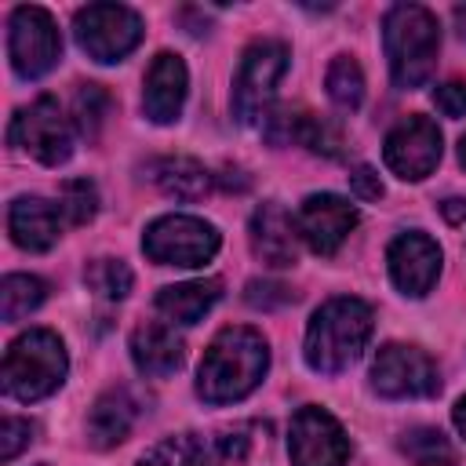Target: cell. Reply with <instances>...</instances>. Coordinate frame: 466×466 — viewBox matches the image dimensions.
Segmentation results:
<instances>
[{
    "label": "cell",
    "mask_w": 466,
    "mask_h": 466,
    "mask_svg": "<svg viewBox=\"0 0 466 466\" xmlns=\"http://www.w3.org/2000/svg\"><path fill=\"white\" fill-rule=\"evenodd\" d=\"M131 360L149 379H167L182 368L186 346L167 324H138L131 335Z\"/></svg>",
    "instance_id": "cell-18"
},
{
    "label": "cell",
    "mask_w": 466,
    "mask_h": 466,
    "mask_svg": "<svg viewBox=\"0 0 466 466\" xmlns=\"http://www.w3.org/2000/svg\"><path fill=\"white\" fill-rule=\"evenodd\" d=\"M66 346L55 331L33 328L18 335L4 353V393L29 404L47 393H55L66 379Z\"/></svg>",
    "instance_id": "cell-4"
},
{
    "label": "cell",
    "mask_w": 466,
    "mask_h": 466,
    "mask_svg": "<svg viewBox=\"0 0 466 466\" xmlns=\"http://www.w3.org/2000/svg\"><path fill=\"white\" fill-rule=\"evenodd\" d=\"M288 451L295 466H346L350 437L324 408H299L288 430Z\"/></svg>",
    "instance_id": "cell-12"
},
{
    "label": "cell",
    "mask_w": 466,
    "mask_h": 466,
    "mask_svg": "<svg viewBox=\"0 0 466 466\" xmlns=\"http://www.w3.org/2000/svg\"><path fill=\"white\" fill-rule=\"evenodd\" d=\"M215 448H218V455L222 459H244V451H248V437H244V430H226V433H218L215 437Z\"/></svg>",
    "instance_id": "cell-33"
},
{
    "label": "cell",
    "mask_w": 466,
    "mask_h": 466,
    "mask_svg": "<svg viewBox=\"0 0 466 466\" xmlns=\"http://www.w3.org/2000/svg\"><path fill=\"white\" fill-rule=\"evenodd\" d=\"M204 462H208V448L193 433L164 437L138 459V466H204Z\"/></svg>",
    "instance_id": "cell-24"
},
{
    "label": "cell",
    "mask_w": 466,
    "mask_h": 466,
    "mask_svg": "<svg viewBox=\"0 0 466 466\" xmlns=\"http://www.w3.org/2000/svg\"><path fill=\"white\" fill-rule=\"evenodd\" d=\"M62 215H66V222H73V226H84V222H91L95 218V211H98V189H95V182H87V178H69L66 186H62Z\"/></svg>",
    "instance_id": "cell-27"
},
{
    "label": "cell",
    "mask_w": 466,
    "mask_h": 466,
    "mask_svg": "<svg viewBox=\"0 0 466 466\" xmlns=\"http://www.w3.org/2000/svg\"><path fill=\"white\" fill-rule=\"evenodd\" d=\"M433 102L444 116H466V84L462 80H448L433 91Z\"/></svg>",
    "instance_id": "cell-31"
},
{
    "label": "cell",
    "mask_w": 466,
    "mask_h": 466,
    "mask_svg": "<svg viewBox=\"0 0 466 466\" xmlns=\"http://www.w3.org/2000/svg\"><path fill=\"white\" fill-rule=\"evenodd\" d=\"M142 251L160 266H204L218 251V229L193 215H164L149 222Z\"/></svg>",
    "instance_id": "cell-7"
},
{
    "label": "cell",
    "mask_w": 466,
    "mask_h": 466,
    "mask_svg": "<svg viewBox=\"0 0 466 466\" xmlns=\"http://www.w3.org/2000/svg\"><path fill=\"white\" fill-rule=\"evenodd\" d=\"M400 451L415 462V466H455V448L451 441L433 430V426H415L404 433L400 441Z\"/></svg>",
    "instance_id": "cell-23"
},
{
    "label": "cell",
    "mask_w": 466,
    "mask_h": 466,
    "mask_svg": "<svg viewBox=\"0 0 466 466\" xmlns=\"http://www.w3.org/2000/svg\"><path fill=\"white\" fill-rule=\"evenodd\" d=\"M357 226V208L335 193H313L302 200L299 215H295V229L299 237L317 251V255H335L339 244L350 237V229Z\"/></svg>",
    "instance_id": "cell-13"
},
{
    "label": "cell",
    "mask_w": 466,
    "mask_h": 466,
    "mask_svg": "<svg viewBox=\"0 0 466 466\" xmlns=\"http://www.w3.org/2000/svg\"><path fill=\"white\" fill-rule=\"evenodd\" d=\"M73 29L80 51L95 62H120L142 40V18L124 4H87L76 11Z\"/></svg>",
    "instance_id": "cell-6"
},
{
    "label": "cell",
    "mask_w": 466,
    "mask_h": 466,
    "mask_svg": "<svg viewBox=\"0 0 466 466\" xmlns=\"http://www.w3.org/2000/svg\"><path fill=\"white\" fill-rule=\"evenodd\" d=\"M29 441H33V422L15 419V415H7V419L0 422V459H4V462H11Z\"/></svg>",
    "instance_id": "cell-29"
},
{
    "label": "cell",
    "mask_w": 466,
    "mask_h": 466,
    "mask_svg": "<svg viewBox=\"0 0 466 466\" xmlns=\"http://www.w3.org/2000/svg\"><path fill=\"white\" fill-rule=\"evenodd\" d=\"M266 368H269V350L255 328H222L204 350L197 371V393L208 404L244 400L262 382Z\"/></svg>",
    "instance_id": "cell-1"
},
{
    "label": "cell",
    "mask_w": 466,
    "mask_h": 466,
    "mask_svg": "<svg viewBox=\"0 0 466 466\" xmlns=\"http://www.w3.org/2000/svg\"><path fill=\"white\" fill-rule=\"evenodd\" d=\"M186 62L171 51H160L146 73V91H142V109L153 124H171L182 113L186 102Z\"/></svg>",
    "instance_id": "cell-15"
},
{
    "label": "cell",
    "mask_w": 466,
    "mask_h": 466,
    "mask_svg": "<svg viewBox=\"0 0 466 466\" xmlns=\"http://www.w3.org/2000/svg\"><path fill=\"white\" fill-rule=\"evenodd\" d=\"M244 299H248L251 306H258V309H273V306L291 302L295 295H291V288H284V284H273V280H251L248 291H244Z\"/></svg>",
    "instance_id": "cell-30"
},
{
    "label": "cell",
    "mask_w": 466,
    "mask_h": 466,
    "mask_svg": "<svg viewBox=\"0 0 466 466\" xmlns=\"http://www.w3.org/2000/svg\"><path fill=\"white\" fill-rule=\"evenodd\" d=\"M324 84H328V95H331V102L339 109H357L364 102V73H360V66L350 55H339L328 66Z\"/></svg>",
    "instance_id": "cell-25"
},
{
    "label": "cell",
    "mask_w": 466,
    "mask_h": 466,
    "mask_svg": "<svg viewBox=\"0 0 466 466\" xmlns=\"http://www.w3.org/2000/svg\"><path fill=\"white\" fill-rule=\"evenodd\" d=\"M284 73H288V47L280 40H255L244 51L237 80H233V113L240 124L251 127L266 120L269 98Z\"/></svg>",
    "instance_id": "cell-5"
},
{
    "label": "cell",
    "mask_w": 466,
    "mask_h": 466,
    "mask_svg": "<svg viewBox=\"0 0 466 466\" xmlns=\"http://www.w3.org/2000/svg\"><path fill=\"white\" fill-rule=\"evenodd\" d=\"M350 186H353V193H357L360 200H379V197H382V182H379V175H375L368 164H360V167L350 171Z\"/></svg>",
    "instance_id": "cell-32"
},
{
    "label": "cell",
    "mask_w": 466,
    "mask_h": 466,
    "mask_svg": "<svg viewBox=\"0 0 466 466\" xmlns=\"http://www.w3.org/2000/svg\"><path fill=\"white\" fill-rule=\"evenodd\" d=\"M7 229L18 248L47 251V248H55L58 229H62V208H55L44 197H18L7 211Z\"/></svg>",
    "instance_id": "cell-17"
},
{
    "label": "cell",
    "mask_w": 466,
    "mask_h": 466,
    "mask_svg": "<svg viewBox=\"0 0 466 466\" xmlns=\"http://www.w3.org/2000/svg\"><path fill=\"white\" fill-rule=\"evenodd\" d=\"M371 386L390 397V400H408V397H433L441 390V375L437 364L404 342H386L375 353L371 364Z\"/></svg>",
    "instance_id": "cell-10"
},
{
    "label": "cell",
    "mask_w": 466,
    "mask_h": 466,
    "mask_svg": "<svg viewBox=\"0 0 466 466\" xmlns=\"http://www.w3.org/2000/svg\"><path fill=\"white\" fill-rule=\"evenodd\" d=\"M76 120L84 127V135H98V127L106 124V113H109V95L98 87V84H80L76 91Z\"/></svg>",
    "instance_id": "cell-28"
},
{
    "label": "cell",
    "mask_w": 466,
    "mask_h": 466,
    "mask_svg": "<svg viewBox=\"0 0 466 466\" xmlns=\"http://www.w3.org/2000/svg\"><path fill=\"white\" fill-rule=\"evenodd\" d=\"M382 44L397 87H419L433 76L441 29L422 4H397L382 22Z\"/></svg>",
    "instance_id": "cell-3"
},
{
    "label": "cell",
    "mask_w": 466,
    "mask_h": 466,
    "mask_svg": "<svg viewBox=\"0 0 466 466\" xmlns=\"http://www.w3.org/2000/svg\"><path fill=\"white\" fill-rule=\"evenodd\" d=\"M11 142L22 146L47 167H58L73 153V127L62 116V106L51 95H40L29 109H18L11 120Z\"/></svg>",
    "instance_id": "cell-9"
},
{
    "label": "cell",
    "mask_w": 466,
    "mask_h": 466,
    "mask_svg": "<svg viewBox=\"0 0 466 466\" xmlns=\"http://www.w3.org/2000/svg\"><path fill=\"white\" fill-rule=\"evenodd\" d=\"M44 295H47V288H44L40 277L11 273V277H4V284H0V317H4L7 324L22 320L25 313H33V309L44 302Z\"/></svg>",
    "instance_id": "cell-22"
},
{
    "label": "cell",
    "mask_w": 466,
    "mask_h": 466,
    "mask_svg": "<svg viewBox=\"0 0 466 466\" xmlns=\"http://www.w3.org/2000/svg\"><path fill=\"white\" fill-rule=\"evenodd\" d=\"M386 262H390L393 284H397L404 295L419 299V295H426V291L433 288V280H437V273H441V248H437L433 237L411 229V233H400V237L390 244Z\"/></svg>",
    "instance_id": "cell-14"
},
{
    "label": "cell",
    "mask_w": 466,
    "mask_h": 466,
    "mask_svg": "<svg viewBox=\"0 0 466 466\" xmlns=\"http://www.w3.org/2000/svg\"><path fill=\"white\" fill-rule=\"evenodd\" d=\"M7 55H11L15 73L25 80H36L47 69H55L62 58V36H58L55 18L33 4L15 7L11 25H7Z\"/></svg>",
    "instance_id": "cell-8"
},
{
    "label": "cell",
    "mask_w": 466,
    "mask_h": 466,
    "mask_svg": "<svg viewBox=\"0 0 466 466\" xmlns=\"http://www.w3.org/2000/svg\"><path fill=\"white\" fill-rule=\"evenodd\" d=\"M382 160L386 167L404 178V182H419L426 175H433V167L441 164V131L430 116H404L382 142Z\"/></svg>",
    "instance_id": "cell-11"
},
{
    "label": "cell",
    "mask_w": 466,
    "mask_h": 466,
    "mask_svg": "<svg viewBox=\"0 0 466 466\" xmlns=\"http://www.w3.org/2000/svg\"><path fill=\"white\" fill-rule=\"evenodd\" d=\"M441 215H444L451 226H462V229H466V200H444V204H441Z\"/></svg>",
    "instance_id": "cell-34"
},
{
    "label": "cell",
    "mask_w": 466,
    "mask_h": 466,
    "mask_svg": "<svg viewBox=\"0 0 466 466\" xmlns=\"http://www.w3.org/2000/svg\"><path fill=\"white\" fill-rule=\"evenodd\" d=\"M222 295L218 280H186V284H171L160 288L157 295V309L171 320V324H197Z\"/></svg>",
    "instance_id": "cell-20"
},
{
    "label": "cell",
    "mask_w": 466,
    "mask_h": 466,
    "mask_svg": "<svg viewBox=\"0 0 466 466\" xmlns=\"http://www.w3.org/2000/svg\"><path fill=\"white\" fill-rule=\"evenodd\" d=\"M299 229L288 218V211L277 200H266L255 215H251V251L273 266V269H288L299 258Z\"/></svg>",
    "instance_id": "cell-16"
},
{
    "label": "cell",
    "mask_w": 466,
    "mask_h": 466,
    "mask_svg": "<svg viewBox=\"0 0 466 466\" xmlns=\"http://www.w3.org/2000/svg\"><path fill=\"white\" fill-rule=\"evenodd\" d=\"M459 164L466 167V135H462V142H459Z\"/></svg>",
    "instance_id": "cell-37"
},
{
    "label": "cell",
    "mask_w": 466,
    "mask_h": 466,
    "mask_svg": "<svg viewBox=\"0 0 466 466\" xmlns=\"http://www.w3.org/2000/svg\"><path fill=\"white\" fill-rule=\"evenodd\" d=\"M135 415H138V408H135L127 390H106L95 400L91 415H87V441H91V448H98V451L116 448L131 433Z\"/></svg>",
    "instance_id": "cell-19"
},
{
    "label": "cell",
    "mask_w": 466,
    "mask_h": 466,
    "mask_svg": "<svg viewBox=\"0 0 466 466\" xmlns=\"http://www.w3.org/2000/svg\"><path fill=\"white\" fill-rule=\"evenodd\" d=\"M153 182L167 193V197H178V200H197L208 193L211 186V175L200 160L193 157H164L153 164Z\"/></svg>",
    "instance_id": "cell-21"
},
{
    "label": "cell",
    "mask_w": 466,
    "mask_h": 466,
    "mask_svg": "<svg viewBox=\"0 0 466 466\" xmlns=\"http://www.w3.org/2000/svg\"><path fill=\"white\" fill-rule=\"evenodd\" d=\"M451 419H455V426H459V433L466 437V397L455 404V411H451Z\"/></svg>",
    "instance_id": "cell-35"
},
{
    "label": "cell",
    "mask_w": 466,
    "mask_h": 466,
    "mask_svg": "<svg viewBox=\"0 0 466 466\" xmlns=\"http://www.w3.org/2000/svg\"><path fill=\"white\" fill-rule=\"evenodd\" d=\"M84 280L102 299H124L131 291V269L120 258H91L84 266Z\"/></svg>",
    "instance_id": "cell-26"
},
{
    "label": "cell",
    "mask_w": 466,
    "mask_h": 466,
    "mask_svg": "<svg viewBox=\"0 0 466 466\" xmlns=\"http://www.w3.org/2000/svg\"><path fill=\"white\" fill-rule=\"evenodd\" d=\"M455 22H459V36L466 40V7H455Z\"/></svg>",
    "instance_id": "cell-36"
},
{
    "label": "cell",
    "mask_w": 466,
    "mask_h": 466,
    "mask_svg": "<svg viewBox=\"0 0 466 466\" xmlns=\"http://www.w3.org/2000/svg\"><path fill=\"white\" fill-rule=\"evenodd\" d=\"M371 339V309L353 299H328L306 328V364L324 375L346 371Z\"/></svg>",
    "instance_id": "cell-2"
}]
</instances>
